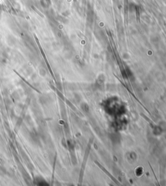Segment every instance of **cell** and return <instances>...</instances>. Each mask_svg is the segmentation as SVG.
<instances>
[{
  "label": "cell",
  "instance_id": "1",
  "mask_svg": "<svg viewBox=\"0 0 166 186\" xmlns=\"http://www.w3.org/2000/svg\"><path fill=\"white\" fill-rule=\"evenodd\" d=\"M96 163H97V164H98V165L100 167H101V169H102V170H103V171L105 172V173H106V174H108V176H110V178H111L113 180H114V181L115 182V183H117V184H118V182H117V180H115V178H114V177H113L112 176V175L111 174H110V173H109V172H108L107 171V170L106 169H104V167H102V166H101V165H100V164H99L98 163H97V162H96Z\"/></svg>",
  "mask_w": 166,
  "mask_h": 186
}]
</instances>
